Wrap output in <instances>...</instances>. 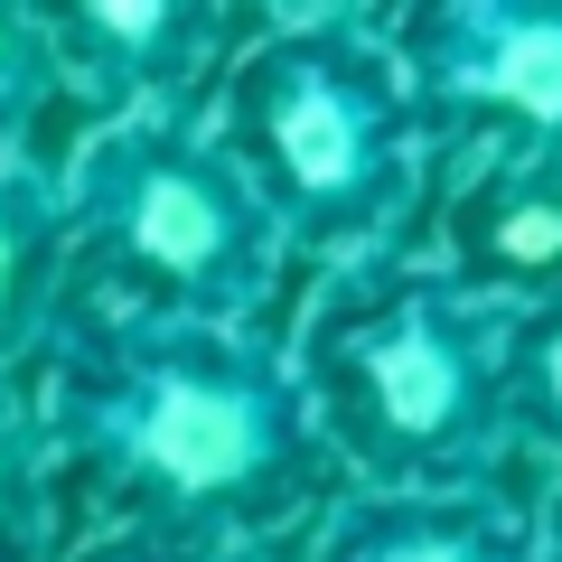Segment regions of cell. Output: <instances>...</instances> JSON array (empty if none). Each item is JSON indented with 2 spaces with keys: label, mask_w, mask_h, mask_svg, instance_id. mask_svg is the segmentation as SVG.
Segmentation results:
<instances>
[{
  "label": "cell",
  "mask_w": 562,
  "mask_h": 562,
  "mask_svg": "<svg viewBox=\"0 0 562 562\" xmlns=\"http://www.w3.org/2000/svg\"><path fill=\"white\" fill-rule=\"evenodd\" d=\"M366 384H375V403H384L394 431H441V422L460 413V357H450L441 338H422V328L384 338L375 357H366Z\"/></svg>",
  "instance_id": "cell-4"
},
{
  "label": "cell",
  "mask_w": 562,
  "mask_h": 562,
  "mask_svg": "<svg viewBox=\"0 0 562 562\" xmlns=\"http://www.w3.org/2000/svg\"><path fill=\"white\" fill-rule=\"evenodd\" d=\"M272 132H281V160H291V179H301V188H347V179L366 169V132H357V103H347L338 85H319V76L281 94Z\"/></svg>",
  "instance_id": "cell-2"
},
{
  "label": "cell",
  "mask_w": 562,
  "mask_h": 562,
  "mask_svg": "<svg viewBox=\"0 0 562 562\" xmlns=\"http://www.w3.org/2000/svg\"><path fill=\"white\" fill-rule=\"evenodd\" d=\"M479 85H487V94H506L516 113H535V122H562V20H516V29H497Z\"/></svg>",
  "instance_id": "cell-5"
},
{
  "label": "cell",
  "mask_w": 562,
  "mask_h": 562,
  "mask_svg": "<svg viewBox=\"0 0 562 562\" xmlns=\"http://www.w3.org/2000/svg\"><path fill=\"white\" fill-rule=\"evenodd\" d=\"M140 460L160 469L169 487H235L244 469L262 460V413L225 384H160V394L140 403Z\"/></svg>",
  "instance_id": "cell-1"
},
{
  "label": "cell",
  "mask_w": 562,
  "mask_h": 562,
  "mask_svg": "<svg viewBox=\"0 0 562 562\" xmlns=\"http://www.w3.org/2000/svg\"><path fill=\"white\" fill-rule=\"evenodd\" d=\"M384 562H479V553H460V543H403V553H384Z\"/></svg>",
  "instance_id": "cell-7"
},
{
  "label": "cell",
  "mask_w": 562,
  "mask_h": 562,
  "mask_svg": "<svg viewBox=\"0 0 562 562\" xmlns=\"http://www.w3.org/2000/svg\"><path fill=\"white\" fill-rule=\"evenodd\" d=\"M0 291H10V225H0Z\"/></svg>",
  "instance_id": "cell-9"
},
{
  "label": "cell",
  "mask_w": 562,
  "mask_h": 562,
  "mask_svg": "<svg viewBox=\"0 0 562 562\" xmlns=\"http://www.w3.org/2000/svg\"><path fill=\"white\" fill-rule=\"evenodd\" d=\"M132 244L150 262H169V272H206V262L225 254V206L216 188L179 179V169H160V179L132 188Z\"/></svg>",
  "instance_id": "cell-3"
},
{
  "label": "cell",
  "mask_w": 562,
  "mask_h": 562,
  "mask_svg": "<svg viewBox=\"0 0 562 562\" xmlns=\"http://www.w3.org/2000/svg\"><path fill=\"white\" fill-rule=\"evenodd\" d=\"M103 29H122V38H150V29H160V10H103Z\"/></svg>",
  "instance_id": "cell-8"
},
{
  "label": "cell",
  "mask_w": 562,
  "mask_h": 562,
  "mask_svg": "<svg viewBox=\"0 0 562 562\" xmlns=\"http://www.w3.org/2000/svg\"><path fill=\"white\" fill-rule=\"evenodd\" d=\"M506 254H562V216H553V206H525V216H506Z\"/></svg>",
  "instance_id": "cell-6"
},
{
  "label": "cell",
  "mask_w": 562,
  "mask_h": 562,
  "mask_svg": "<svg viewBox=\"0 0 562 562\" xmlns=\"http://www.w3.org/2000/svg\"><path fill=\"white\" fill-rule=\"evenodd\" d=\"M553 394H562V347H553Z\"/></svg>",
  "instance_id": "cell-10"
}]
</instances>
